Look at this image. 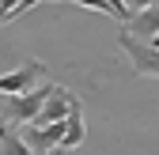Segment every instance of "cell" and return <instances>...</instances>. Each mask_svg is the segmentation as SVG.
<instances>
[{"instance_id":"cell-1","label":"cell","mask_w":159,"mask_h":155,"mask_svg":"<svg viewBox=\"0 0 159 155\" xmlns=\"http://www.w3.org/2000/svg\"><path fill=\"white\" fill-rule=\"evenodd\" d=\"M117 46H121V53L133 61V68L140 76L159 80V46L155 42H144V38H133L129 30H121V34H117Z\"/></svg>"},{"instance_id":"cell-2","label":"cell","mask_w":159,"mask_h":155,"mask_svg":"<svg viewBox=\"0 0 159 155\" xmlns=\"http://www.w3.org/2000/svg\"><path fill=\"white\" fill-rule=\"evenodd\" d=\"M46 80V64L42 61H23L15 72L0 76V95H19V91H30L34 83Z\"/></svg>"},{"instance_id":"cell-3","label":"cell","mask_w":159,"mask_h":155,"mask_svg":"<svg viewBox=\"0 0 159 155\" xmlns=\"http://www.w3.org/2000/svg\"><path fill=\"white\" fill-rule=\"evenodd\" d=\"M133 38H144V42H155L159 46V4L152 0L148 8H140V11H129V19L121 23Z\"/></svg>"},{"instance_id":"cell-4","label":"cell","mask_w":159,"mask_h":155,"mask_svg":"<svg viewBox=\"0 0 159 155\" xmlns=\"http://www.w3.org/2000/svg\"><path fill=\"white\" fill-rule=\"evenodd\" d=\"M87 136V121H84V102L72 95V102H68V113H65V136L57 140V148L61 151H76L80 144H84Z\"/></svg>"},{"instance_id":"cell-5","label":"cell","mask_w":159,"mask_h":155,"mask_svg":"<svg viewBox=\"0 0 159 155\" xmlns=\"http://www.w3.org/2000/svg\"><path fill=\"white\" fill-rule=\"evenodd\" d=\"M0 155H34L27 148V140L19 136V129L8 121H0Z\"/></svg>"},{"instance_id":"cell-6","label":"cell","mask_w":159,"mask_h":155,"mask_svg":"<svg viewBox=\"0 0 159 155\" xmlns=\"http://www.w3.org/2000/svg\"><path fill=\"white\" fill-rule=\"evenodd\" d=\"M121 4H125L129 11H140V8H148V4H152V0H121Z\"/></svg>"}]
</instances>
